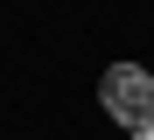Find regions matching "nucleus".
I'll list each match as a JSON object with an SVG mask.
<instances>
[{"label": "nucleus", "mask_w": 154, "mask_h": 140, "mask_svg": "<svg viewBox=\"0 0 154 140\" xmlns=\"http://www.w3.org/2000/svg\"><path fill=\"white\" fill-rule=\"evenodd\" d=\"M98 105H105L126 133H140V126H154V77L140 63H112L98 77Z\"/></svg>", "instance_id": "obj_1"}, {"label": "nucleus", "mask_w": 154, "mask_h": 140, "mask_svg": "<svg viewBox=\"0 0 154 140\" xmlns=\"http://www.w3.org/2000/svg\"><path fill=\"white\" fill-rule=\"evenodd\" d=\"M133 140H154V126H140V133H133Z\"/></svg>", "instance_id": "obj_2"}]
</instances>
